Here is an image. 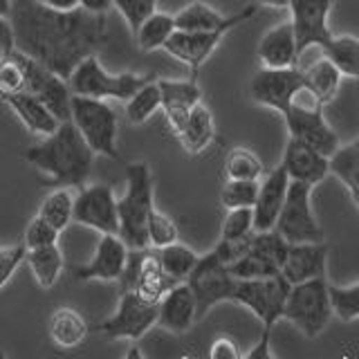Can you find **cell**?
Masks as SVG:
<instances>
[{"label": "cell", "instance_id": "3", "mask_svg": "<svg viewBox=\"0 0 359 359\" xmlns=\"http://www.w3.org/2000/svg\"><path fill=\"white\" fill-rule=\"evenodd\" d=\"M119 236L128 250H149V218L155 209L153 173L146 162L126 166V194L117 200Z\"/></svg>", "mask_w": 359, "mask_h": 359}, {"label": "cell", "instance_id": "40", "mask_svg": "<svg viewBox=\"0 0 359 359\" xmlns=\"http://www.w3.org/2000/svg\"><path fill=\"white\" fill-rule=\"evenodd\" d=\"M330 299L332 310L341 321H355L359 319V283L355 285H330Z\"/></svg>", "mask_w": 359, "mask_h": 359}, {"label": "cell", "instance_id": "33", "mask_svg": "<svg viewBox=\"0 0 359 359\" xmlns=\"http://www.w3.org/2000/svg\"><path fill=\"white\" fill-rule=\"evenodd\" d=\"M175 29H177L175 16L166 14V11H155V14L146 18L142 22V27L135 32V41H137V48L142 52L164 50V45L173 36Z\"/></svg>", "mask_w": 359, "mask_h": 359}, {"label": "cell", "instance_id": "8", "mask_svg": "<svg viewBox=\"0 0 359 359\" xmlns=\"http://www.w3.org/2000/svg\"><path fill=\"white\" fill-rule=\"evenodd\" d=\"M290 287L283 274L269 278H238L231 301L250 308L263 321V328H274V323L283 319Z\"/></svg>", "mask_w": 359, "mask_h": 359}, {"label": "cell", "instance_id": "2", "mask_svg": "<svg viewBox=\"0 0 359 359\" xmlns=\"http://www.w3.org/2000/svg\"><path fill=\"white\" fill-rule=\"evenodd\" d=\"M95 151L83 140V135L72 123L63 121L48 137L32 144L25 151V160L50 177L52 187H83L93 173Z\"/></svg>", "mask_w": 359, "mask_h": 359}, {"label": "cell", "instance_id": "21", "mask_svg": "<svg viewBox=\"0 0 359 359\" xmlns=\"http://www.w3.org/2000/svg\"><path fill=\"white\" fill-rule=\"evenodd\" d=\"M290 182L292 180L283 168V164L274 166L267 175H263L256 205H254V229L256 231H269L276 227L280 209H283L285 198H287Z\"/></svg>", "mask_w": 359, "mask_h": 359}, {"label": "cell", "instance_id": "53", "mask_svg": "<svg viewBox=\"0 0 359 359\" xmlns=\"http://www.w3.org/2000/svg\"><path fill=\"white\" fill-rule=\"evenodd\" d=\"M7 59H11V56H5L3 52H0V65H3V63H5Z\"/></svg>", "mask_w": 359, "mask_h": 359}, {"label": "cell", "instance_id": "31", "mask_svg": "<svg viewBox=\"0 0 359 359\" xmlns=\"http://www.w3.org/2000/svg\"><path fill=\"white\" fill-rule=\"evenodd\" d=\"M323 56L348 79H359V39L353 34H332L323 45Z\"/></svg>", "mask_w": 359, "mask_h": 359}, {"label": "cell", "instance_id": "51", "mask_svg": "<svg viewBox=\"0 0 359 359\" xmlns=\"http://www.w3.org/2000/svg\"><path fill=\"white\" fill-rule=\"evenodd\" d=\"M14 9V0H0V16H11Z\"/></svg>", "mask_w": 359, "mask_h": 359}, {"label": "cell", "instance_id": "9", "mask_svg": "<svg viewBox=\"0 0 359 359\" xmlns=\"http://www.w3.org/2000/svg\"><path fill=\"white\" fill-rule=\"evenodd\" d=\"M290 245L323 243V229L312 211V187L290 182L285 205L274 227Z\"/></svg>", "mask_w": 359, "mask_h": 359}, {"label": "cell", "instance_id": "42", "mask_svg": "<svg viewBox=\"0 0 359 359\" xmlns=\"http://www.w3.org/2000/svg\"><path fill=\"white\" fill-rule=\"evenodd\" d=\"M112 7L119 11L135 34L142 27V22L157 11V0H112Z\"/></svg>", "mask_w": 359, "mask_h": 359}, {"label": "cell", "instance_id": "54", "mask_svg": "<svg viewBox=\"0 0 359 359\" xmlns=\"http://www.w3.org/2000/svg\"><path fill=\"white\" fill-rule=\"evenodd\" d=\"M0 359H7V355H5V351H0Z\"/></svg>", "mask_w": 359, "mask_h": 359}, {"label": "cell", "instance_id": "6", "mask_svg": "<svg viewBox=\"0 0 359 359\" xmlns=\"http://www.w3.org/2000/svg\"><path fill=\"white\" fill-rule=\"evenodd\" d=\"M330 283L325 276L292 285L285 299L283 319L292 321L306 337H319L332 319Z\"/></svg>", "mask_w": 359, "mask_h": 359}, {"label": "cell", "instance_id": "50", "mask_svg": "<svg viewBox=\"0 0 359 359\" xmlns=\"http://www.w3.org/2000/svg\"><path fill=\"white\" fill-rule=\"evenodd\" d=\"M261 7H272V9H290L292 0H256Z\"/></svg>", "mask_w": 359, "mask_h": 359}, {"label": "cell", "instance_id": "23", "mask_svg": "<svg viewBox=\"0 0 359 359\" xmlns=\"http://www.w3.org/2000/svg\"><path fill=\"white\" fill-rule=\"evenodd\" d=\"M198 319V301L191 285L175 283L160 301V314H157V325L173 334H184Z\"/></svg>", "mask_w": 359, "mask_h": 359}, {"label": "cell", "instance_id": "34", "mask_svg": "<svg viewBox=\"0 0 359 359\" xmlns=\"http://www.w3.org/2000/svg\"><path fill=\"white\" fill-rule=\"evenodd\" d=\"M155 252H157V258H160L166 276L171 278L173 283H184L200 261V256L191 250L189 245H182V243H173V245L162 247V250H155Z\"/></svg>", "mask_w": 359, "mask_h": 359}, {"label": "cell", "instance_id": "39", "mask_svg": "<svg viewBox=\"0 0 359 359\" xmlns=\"http://www.w3.org/2000/svg\"><path fill=\"white\" fill-rule=\"evenodd\" d=\"M180 238V231H177V224L171 216H166L160 209H153L151 211V218H149V243L153 250H162V247H168L177 243Z\"/></svg>", "mask_w": 359, "mask_h": 359}, {"label": "cell", "instance_id": "11", "mask_svg": "<svg viewBox=\"0 0 359 359\" xmlns=\"http://www.w3.org/2000/svg\"><path fill=\"white\" fill-rule=\"evenodd\" d=\"M157 314H160V303L146 301L137 292H121L115 314L101 321L97 330L110 339L137 341L153 325H157Z\"/></svg>", "mask_w": 359, "mask_h": 359}, {"label": "cell", "instance_id": "52", "mask_svg": "<svg viewBox=\"0 0 359 359\" xmlns=\"http://www.w3.org/2000/svg\"><path fill=\"white\" fill-rule=\"evenodd\" d=\"M123 359H144V355H142V351H140L137 346H133L130 351L126 353V357H123Z\"/></svg>", "mask_w": 359, "mask_h": 359}, {"label": "cell", "instance_id": "16", "mask_svg": "<svg viewBox=\"0 0 359 359\" xmlns=\"http://www.w3.org/2000/svg\"><path fill=\"white\" fill-rule=\"evenodd\" d=\"M303 86V67H261L250 83V95L258 106L283 112L290 106L292 95Z\"/></svg>", "mask_w": 359, "mask_h": 359}, {"label": "cell", "instance_id": "46", "mask_svg": "<svg viewBox=\"0 0 359 359\" xmlns=\"http://www.w3.org/2000/svg\"><path fill=\"white\" fill-rule=\"evenodd\" d=\"M0 52L5 56H14L18 52L14 22L9 16H0Z\"/></svg>", "mask_w": 359, "mask_h": 359}, {"label": "cell", "instance_id": "12", "mask_svg": "<svg viewBox=\"0 0 359 359\" xmlns=\"http://www.w3.org/2000/svg\"><path fill=\"white\" fill-rule=\"evenodd\" d=\"M290 243L276 229L254 231L252 245L243 258L229 265V272L236 278H269L278 276L285 263Z\"/></svg>", "mask_w": 359, "mask_h": 359}, {"label": "cell", "instance_id": "22", "mask_svg": "<svg viewBox=\"0 0 359 359\" xmlns=\"http://www.w3.org/2000/svg\"><path fill=\"white\" fill-rule=\"evenodd\" d=\"M162 90V110L171 130L177 135L184 128V123L200 101H202V88L196 79L189 81H177V79H157Z\"/></svg>", "mask_w": 359, "mask_h": 359}, {"label": "cell", "instance_id": "44", "mask_svg": "<svg viewBox=\"0 0 359 359\" xmlns=\"http://www.w3.org/2000/svg\"><path fill=\"white\" fill-rule=\"evenodd\" d=\"M25 256H27L25 243L0 247V290L9 283L11 276L16 274V269L25 263Z\"/></svg>", "mask_w": 359, "mask_h": 359}, {"label": "cell", "instance_id": "17", "mask_svg": "<svg viewBox=\"0 0 359 359\" xmlns=\"http://www.w3.org/2000/svg\"><path fill=\"white\" fill-rule=\"evenodd\" d=\"M334 0H292L290 14L297 32L301 54L310 48H323L332 39L330 11Z\"/></svg>", "mask_w": 359, "mask_h": 359}, {"label": "cell", "instance_id": "26", "mask_svg": "<svg viewBox=\"0 0 359 359\" xmlns=\"http://www.w3.org/2000/svg\"><path fill=\"white\" fill-rule=\"evenodd\" d=\"M3 99L11 108V112L20 119L22 126L32 135H36V137H48V135H52L63 123L36 95H32L29 90H20V93L3 97Z\"/></svg>", "mask_w": 359, "mask_h": 359}, {"label": "cell", "instance_id": "24", "mask_svg": "<svg viewBox=\"0 0 359 359\" xmlns=\"http://www.w3.org/2000/svg\"><path fill=\"white\" fill-rule=\"evenodd\" d=\"M258 61L263 67H294L299 65L301 50L297 41V32L292 20L278 22L263 34L258 43Z\"/></svg>", "mask_w": 359, "mask_h": 359}, {"label": "cell", "instance_id": "14", "mask_svg": "<svg viewBox=\"0 0 359 359\" xmlns=\"http://www.w3.org/2000/svg\"><path fill=\"white\" fill-rule=\"evenodd\" d=\"M74 222L99 233H119V207L108 184H83L74 196Z\"/></svg>", "mask_w": 359, "mask_h": 359}, {"label": "cell", "instance_id": "32", "mask_svg": "<svg viewBox=\"0 0 359 359\" xmlns=\"http://www.w3.org/2000/svg\"><path fill=\"white\" fill-rule=\"evenodd\" d=\"M341 72L337 70L334 63L323 59L314 61L310 67H303V83H306L314 95H317L325 106L337 97L341 86Z\"/></svg>", "mask_w": 359, "mask_h": 359}, {"label": "cell", "instance_id": "10", "mask_svg": "<svg viewBox=\"0 0 359 359\" xmlns=\"http://www.w3.org/2000/svg\"><path fill=\"white\" fill-rule=\"evenodd\" d=\"M187 283L194 290L198 301V319H202L220 301H231L238 278L229 272V265H224L220 256L211 250L209 254L200 256V261L187 278Z\"/></svg>", "mask_w": 359, "mask_h": 359}, {"label": "cell", "instance_id": "28", "mask_svg": "<svg viewBox=\"0 0 359 359\" xmlns=\"http://www.w3.org/2000/svg\"><path fill=\"white\" fill-rule=\"evenodd\" d=\"M88 321L74 308H59L52 312L48 321V334L54 346L76 348L88 339Z\"/></svg>", "mask_w": 359, "mask_h": 359}, {"label": "cell", "instance_id": "20", "mask_svg": "<svg viewBox=\"0 0 359 359\" xmlns=\"http://www.w3.org/2000/svg\"><path fill=\"white\" fill-rule=\"evenodd\" d=\"M280 164H283L292 182H303L308 187H317L330 173V157L294 137L285 142Z\"/></svg>", "mask_w": 359, "mask_h": 359}, {"label": "cell", "instance_id": "45", "mask_svg": "<svg viewBox=\"0 0 359 359\" xmlns=\"http://www.w3.org/2000/svg\"><path fill=\"white\" fill-rule=\"evenodd\" d=\"M25 86H27L25 72H22V65L14 54L11 59H7L0 65V95L3 97L16 95L20 90H25Z\"/></svg>", "mask_w": 359, "mask_h": 359}, {"label": "cell", "instance_id": "47", "mask_svg": "<svg viewBox=\"0 0 359 359\" xmlns=\"http://www.w3.org/2000/svg\"><path fill=\"white\" fill-rule=\"evenodd\" d=\"M209 359H243V357L231 339H216V344L211 346Z\"/></svg>", "mask_w": 359, "mask_h": 359}, {"label": "cell", "instance_id": "18", "mask_svg": "<svg viewBox=\"0 0 359 359\" xmlns=\"http://www.w3.org/2000/svg\"><path fill=\"white\" fill-rule=\"evenodd\" d=\"M130 250L119 233H101L95 256L74 269L76 280H119L126 272Z\"/></svg>", "mask_w": 359, "mask_h": 359}, {"label": "cell", "instance_id": "5", "mask_svg": "<svg viewBox=\"0 0 359 359\" xmlns=\"http://www.w3.org/2000/svg\"><path fill=\"white\" fill-rule=\"evenodd\" d=\"M155 81V74H137V72H119L112 74L108 72L97 54L88 56L74 67V72L67 79V83L72 88V95L81 97H93V99H117L126 101L137 93L146 83Z\"/></svg>", "mask_w": 359, "mask_h": 359}, {"label": "cell", "instance_id": "48", "mask_svg": "<svg viewBox=\"0 0 359 359\" xmlns=\"http://www.w3.org/2000/svg\"><path fill=\"white\" fill-rule=\"evenodd\" d=\"M79 7L83 11H90V14L106 16L108 9L112 7V0H79Z\"/></svg>", "mask_w": 359, "mask_h": 359}, {"label": "cell", "instance_id": "29", "mask_svg": "<svg viewBox=\"0 0 359 359\" xmlns=\"http://www.w3.org/2000/svg\"><path fill=\"white\" fill-rule=\"evenodd\" d=\"M25 263L32 269L34 280H36L43 290H50L59 283L61 272H63V254L59 250V243L39 247V250H27Z\"/></svg>", "mask_w": 359, "mask_h": 359}, {"label": "cell", "instance_id": "41", "mask_svg": "<svg viewBox=\"0 0 359 359\" xmlns=\"http://www.w3.org/2000/svg\"><path fill=\"white\" fill-rule=\"evenodd\" d=\"M254 209H229L220 241H243L254 233Z\"/></svg>", "mask_w": 359, "mask_h": 359}, {"label": "cell", "instance_id": "35", "mask_svg": "<svg viewBox=\"0 0 359 359\" xmlns=\"http://www.w3.org/2000/svg\"><path fill=\"white\" fill-rule=\"evenodd\" d=\"M39 216L48 220L54 229H67V224L74 222V196L67 187H56L52 194L43 198L39 207Z\"/></svg>", "mask_w": 359, "mask_h": 359}, {"label": "cell", "instance_id": "7", "mask_svg": "<svg viewBox=\"0 0 359 359\" xmlns=\"http://www.w3.org/2000/svg\"><path fill=\"white\" fill-rule=\"evenodd\" d=\"M70 119L97 155H106V157H112V160H119L117 112L106 99L72 95Z\"/></svg>", "mask_w": 359, "mask_h": 359}, {"label": "cell", "instance_id": "15", "mask_svg": "<svg viewBox=\"0 0 359 359\" xmlns=\"http://www.w3.org/2000/svg\"><path fill=\"white\" fill-rule=\"evenodd\" d=\"M119 283L121 292H137L140 297L153 303H160L166 292L175 285L166 276L157 252L149 250H130L126 272L119 278Z\"/></svg>", "mask_w": 359, "mask_h": 359}, {"label": "cell", "instance_id": "49", "mask_svg": "<svg viewBox=\"0 0 359 359\" xmlns=\"http://www.w3.org/2000/svg\"><path fill=\"white\" fill-rule=\"evenodd\" d=\"M43 7L54 11H74L79 9V0H39Z\"/></svg>", "mask_w": 359, "mask_h": 359}, {"label": "cell", "instance_id": "38", "mask_svg": "<svg viewBox=\"0 0 359 359\" xmlns=\"http://www.w3.org/2000/svg\"><path fill=\"white\" fill-rule=\"evenodd\" d=\"M261 182L227 180L220 189V205L224 209H254Z\"/></svg>", "mask_w": 359, "mask_h": 359}, {"label": "cell", "instance_id": "25", "mask_svg": "<svg viewBox=\"0 0 359 359\" xmlns=\"http://www.w3.org/2000/svg\"><path fill=\"white\" fill-rule=\"evenodd\" d=\"M325 263H328V245L325 243L290 245L280 274L285 276L290 285H297L303 280L325 276Z\"/></svg>", "mask_w": 359, "mask_h": 359}, {"label": "cell", "instance_id": "36", "mask_svg": "<svg viewBox=\"0 0 359 359\" xmlns=\"http://www.w3.org/2000/svg\"><path fill=\"white\" fill-rule=\"evenodd\" d=\"M162 108V90L160 81H151L144 88H140L128 101H126V119L133 126H142L149 121L157 110Z\"/></svg>", "mask_w": 359, "mask_h": 359}, {"label": "cell", "instance_id": "30", "mask_svg": "<svg viewBox=\"0 0 359 359\" xmlns=\"http://www.w3.org/2000/svg\"><path fill=\"white\" fill-rule=\"evenodd\" d=\"M330 173L346 187L348 196L359 209V140L337 149L330 157Z\"/></svg>", "mask_w": 359, "mask_h": 359}, {"label": "cell", "instance_id": "43", "mask_svg": "<svg viewBox=\"0 0 359 359\" xmlns=\"http://www.w3.org/2000/svg\"><path fill=\"white\" fill-rule=\"evenodd\" d=\"M61 231L54 229L48 220H43L39 213L34 216L27 227H25V236H22V243H25L27 250H39V247H48V245H56L59 243Z\"/></svg>", "mask_w": 359, "mask_h": 359}, {"label": "cell", "instance_id": "19", "mask_svg": "<svg viewBox=\"0 0 359 359\" xmlns=\"http://www.w3.org/2000/svg\"><path fill=\"white\" fill-rule=\"evenodd\" d=\"M231 29L222 27V29H213V32H182L175 29L173 36L168 39L164 45V50L177 59L180 63L189 65V70L198 74V70L209 61V56L216 52L220 41L227 36Z\"/></svg>", "mask_w": 359, "mask_h": 359}, {"label": "cell", "instance_id": "27", "mask_svg": "<svg viewBox=\"0 0 359 359\" xmlns=\"http://www.w3.org/2000/svg\"><path fill=\"white\" fill-rule=\"evenodd\" d=\"M216 137V123L213 115L205 101L191 110V115L184 123V128L177 133V140L189 155H198L209 149V144Z\"/></svg>", "mask_w": 359, "mask_h": 359}, {"label": "cell", "instance_id": "4", "mask_svg": "<svg viewBox=\"0 0 359 359\" xmlns=\"http://www.w3.org/2000/svg\"><path fill=\"white\" fill-rule=\"evenodd\" d=\"M323 108H325L323 101L303 83L292 95L290 106L283 112V119L290 137L310 144L312 149H317L325 157H332L341 144L332 126L325 121Z\"/></svg>", "mask_w": 359, "mask_h": 359}, {"label": "cell", "instance_id": "1", "mask_svg": "<svg viewBox=\"0 0 359 359\" xmlns=\"http://www.w3.org/2000/svg\"><path fill=\"white\" fill-rule=\"evenodd\" d=\"M11 22L18 52L70 79L74 67L101 50L108 41L106 16L90 14L81 7L74 11H54L39 0H14Z\"/></svg>", "mask_w": 359, "mask_h": 359}, {"label": "cell", "instance_id": "37", "mask_svg": "<svg viewBox=\"0 0 359 359\" xmlns=\"http://www.w3.org/2000/svg\"><path fill=\"white\" fill-rule=\"evenodd\" d=\"M263 162L256 153L243 146H236L224 157V175L227 180H247V182H261L263 180Z\"/></svg>", "mask_w": 359, "mask_h": 359}, {"label": "cell", "instance_id": "13", "mask_svg": "<svg viewBox=\"0 0 359 359\" xmlns=\"http://www.w3.org/2000/svg\"><path fill=\"white\" fill-rule=\"evenodd\" d=\"M16 59L22 65V72H25V81H27L25 90H29L32 95H36L61 121L70 119L72 117V88L67 83V79L52 72L50 67L41 65L39 61H34L32 56L22 52H16Z\"/></svg>", "mask_w": 359, "mask_h": 359}]
</instances>
